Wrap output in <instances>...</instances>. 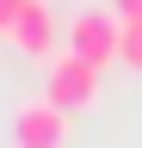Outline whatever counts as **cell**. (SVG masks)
I'll return each instance as SVG.
<instances>
[{
    "mask_svg": "<svg viewBox=\"0 0 142 148\" xmlns=\"http://www.w3.org/2000/svg\"><path fill=\"white\" fill-rule=\"evenodd\" d=\"M68 56H80V62H123V18L111 6H80V12H68Z\"/></svg>",
    "mask_w": 142,
    "mask_h": 148,
    "instance_id": "6da1fadb",
    "label": "cell"
},
{
    "mask_svg": "<svg viewBox=\"0 0 142 148\" xmlns=\"http://www.w3.org/2000/svg\"><path fill=\"white\" fill-rule=\"evenodd\" d=\"M43 99H49V105H62L68 117H74V111H86V105L99 99V68L62 49L56 62H49V86H43Z\"/></svg>",
    "mask_w": 142,
    "mask_h": 148,
    "instance_id": "7a4b0ae2",
    "label": "cell"
},
{
    "mask_svg": "<svg viewBox=\"0 0 142 148\" xmlns=\"http://www.w3.org/2000/svg\"><path fill=\"white\" fill-rule=\"evenodd\" d=\"M12 148H68V111L49 105L43 92L12 111Z\"/></svg>",
    "mask_w": 142,
    "mask_h": 148,
    "instance_id": "3957f363",
    "label": "cell"
},
{
    "mask_svg": "<svg viewBox=\"0 0 142 148\" xmlns=\"http://www.w3.org/2000/svg\"><path fill=\"white\" fill-rule=\"evenodd\" d=\"M12 43H19L31 62H56V56H62L56 43H68V25L49 12V0H31V6H25V18L12 25Z\"/></svg>",
    "mask_w": 142,
    "mask_h": 148,
    "instance_id": "277c9868",
    "label": "cell"
},
{
    "mask_svg": "<svg viewBox=\"0 0 142 148\" xmlns=\"http://www.w3.org/2000/svg\"><path fill=\"white\" fill-rule=\"evenodd\" d=\"M123 62L142 68V18H123Z\"/></svg>",
    "mask_w": 142,
    "mask_h": 148,
    "instance_id": "5b68a950",
    "label": "cell"
},
{
    "mask_svg": "<svg viewBox=\"0 0 142 148\" xmlns=\"http://www.w3.org/2000/svg\"><path fill=\"white\" fill-rule=\"evenodd\" d=\"M25 6L31 0H0V37H12V25L25 18Z\"/></svg>",
    "mask_w": 142,
    "mask_h": 148,
    "instance_id": "8992f818",
    "label": "cell"
},
{
    "mask_svg": "<svg viewBox=\"0 0 142 148\" xmlns=\"http://www.w3.org/2000/svg\"><path fill=\"white\" fill-rule=\"evenodd\" d=\"M105 6H111L117 18H142V0H105Z\"/></svg>",
    "mask_w": 142,
    "mask_h": 148,
    "instance_id": "52a82bcc",
    "label": "cell"
}]
</instances>
